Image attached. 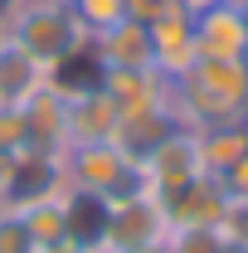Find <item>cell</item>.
Returning <instances> with one entry per match:
<instances>
[{"instance_id": "22", "label": "cell", "mask_w": 248, "mask_h": 253, "mask_svg": "<svg viewBox=\"0 0 248 253\" xmlns=\"http://www.w3.org/2000/svg\"><path fill=\"white\" fill-rule=\"evenodd\" d=\"M30 234H25V219L15 210H0V253H30Z\"/></svg>"}, {"instance_id": "20", "label": "cell", "mask_w": 248, "mask_h": 253, "mask_svg": "<svg viewBox=\"0 0 248 253\" xmlns=\"http://www.w3.org/2000/svg\"><path fill=\"white\" fill-rule=\"evenodd\" d=\"M224 234L214 224H175L165 234V253H224Z\"/></svg>"}, {"instance_id": "6", "label": "cell", "mask_w": 248, "mask_h": 253, "mask_svg": "<svg viewBox=\"0 0 248 253\" xmlns=\"http://www.w3.org/2000/svg\"><path fill=\"white\" fill-rule=\"evenodd\" d=\"M195 175H205V166H200V151H195V131H170L161 146H151L146 156H141V190L156 195L161 205L175 195V190H185Z\"/></svg>"}, {"instance_id": "29", "label": "cell", "mask_w": 248, "mask_h": 253, "mask_svg": "<svg viewBox=\"0 0 248 253\" xmlns=\"http://www.w3.org/2000/svg\"><path fill=\"white\" fill-rule=\"evenodd\" d=\"M224 5H234V10H248V0H224Z\"/></svg>"}, {"instance_id": "10", "label": "cell", "mask_w": 248, "mask_h": 253, "mask_svg": "<svg viewBox=\"0 0 248 253\" xmlns=\"http://www.w3.org/2000/svg\"><path fill=\"white\" fill-rule=\"evenodd\" d=\"M195 49H200V59H248L244 10L214 5V10L195 15Z\"/></svg>"}, {"instance_id": "14", "label": "cell", "mask_w": 248, "mask_h": 253, "mask_svg": "<svg viewBox=\"0 0 248 253\" xmlns=\"http://www.w3.org/2000/svg\"><path fill=\"white\" fill-rule=\"evenodd\" d=\"M102 234H107V200L68 185V195H63V239L88 253H102Z\"/></svg>"}, {"instance_id": "2", "label": "cell", "mask_w": 248, "mask_h": 253, "mask_svg": "<svg viewBox=\"0 0 248 253\" xmlns=\"http://www.w3.org/2000/svg\"><path fill=\"white\" fill-rule=\"evenodd\" d=\"M0 30L10 34L34 63H44V73L88 44V34L73 20L68 0H10L5 15H0Z\"/></svg>"}, {"instance_id": "1", "label": "cell", "mask_w": 248, "mask_h": 253, "mask_svg": "<svg viewBox=\"0 0 248 253\" xmlns=\"http://www.w3.org/2000/svg\"><path fill=\"white\" fill-rule=\"evenodd\" d=\"M165 112L180 131L248 122V59H195V68L170 78Z\"/></svg>"}, {"instance_id": "30", "label": "cell", "mask_w": 248, "mask_h": 253, "mask_svg": "<svg viewBox=\"0 0 248 253\" xmlns=\"http://www.w3.org/2000/svg\"><path fill=\"white\" fill-rule=\"evenodd\" d=\"M244 30H248V10H244Z\"/></svg>"}, {"instance_id": "9", "label": "cell", "mask_w": 248, "mask_h": 253, "mask_svg": "<svg viewBox=\"0 0 248 253\" xmlns=\"http://www.w3.org/2000/svg\"><path fill=\"white\" fill-rule=\"evenodd\" d=\"M102 93L117 102L122 117H136V112H156V107H165V97H170V78L156 73V68H112V73H102Z\"/></svg>"}, {"instance_id": "4", "label": "cell", "mask_w": 248, "mask_h": 253, "mask_svg": "<svg viewBox=\"0 0 248 253\" xmlns=\"http://www.w3.org/2000/svg\"><path fill=\"white\" fill-rule=\"evenodd\" d=\"M170 234V214L165 205L136 190L126 200L107 205V234H102V253H126V249H146V244H165Z\"/></svg>"}, {"instance_id": "15", "label": "cell", "mask_w": 248, "mask_h": 253, "mask_svg": "<svg viewBox=\"0 0 248 253\" xmlns=\"http://www.w3.org/2000/svg\"><path fill=\"white\" fill-rule=\"evenodd\" d=\"M224 185H219L214 175H195L185 190H175L170 200H165V214H170V229L175 224H219L224 214Z\"/></svg>"}, {"instance_id": "19", "label": "cell", "mask_w": 248, "mask_h": 253, "mask_svg": "<svg viewBox=\"0 0 248 253\" xmlns=\"http://www.w3.org/2000/svg\"><path fill=\"white\" fill-rule=\"evenodd\" d=\"M68 10H73V20L83 25L88 39H97L102 30L126 20V0H68Z\"/></svg>"}, {"instance_id": "5", "label": "cell", "mask_w": 248, "mask_h": 253, "mask_svg": "<svg viewBox=\"0 0 248 253\" xmlns=\"http://www.w3.org/2000/svg\"><path fill=\"white\" fill-rule=\"evenodd\" d=\"M68 195V170H63V156H49V151H15L10 161V175L0 185V210H30V205H44V200H63Z\"/></svg>"}, {"instance_id": "25", "label": "cell", "mask_w": 248, "mask_h": 253, "mask_svg": "<svg viewBox=\"0 0 248 253\" xmlns=\"http://www.w3.org/2000/svg\"><path fill=\"white\" fill-rule=\"evenodd\" d=\"M219 185H224V195H248V156H239L224 175H214Z\"/></svg>"}, {"instance_id": "24", "label": "cell", "mask_w": 248, "mask_h": 253, "mask_svg": "<svg viewBox=\"0 0 248 253\" xmlns=\"http://www.w3.org/2000/svg\"><path fill=\"white\" fill-rule=\"evenodd\" d=\"M175 0H126V20H136V25H151V20H161L165 10H170Z\"/></svg>"}, {"instance_id": "11", "label": "cell", "mask_w": 248, "mask_h": 253, "mask_svg": "<svg viewBox=\"0 0 248 253\" xmlns=\"http://www.w3.org/2000/svg\"><path fill=\"white\" fill-rule=\"evenodd\" d=\"M117 102L102 93V88H88V93L68 97V146H97V141H112L117 136Z\"/></svg>"}, {"instance_id": "13", "label": "cell", "mask_w": 248, "mask_h": 253, "mask_svg": "<svg viewBox=\"0 0 248 253\" xmlns=\"http://www.w3.org/2000/svg\"><path fill=\"white\" fill-rule=\"evenodd\" d=\"M44 63H34L10 34L0 30V107H25V97L44 88Z\"/></svg>"}, {"instance_id": "16", "label": "cell", "mask_w": 248, "mask_h": 253, "mask_svg": "<svg viewBox=\"0 0 248 253\" xmlns=\"http://www.w3.org/2000/svg\"><path fill=\"white\" fill-rule=\"evenodd\" d=\"M195 151H200L205 175H224L239 156H248V122H224V126L195 131Z\"/></svg>"}, {"instance_id": "12", "label": "cell", "mask_w": 248, "mask_h": 253, "mask_svg": "<svg viewBox=\"0 0 248 253\" xmlns=\"http://www.w3.org/2000/svg\"><path fill=\"white\" fill-rule=\"evenodd\" d=\"M88 49H93L102 73H112V68H151V34L136 20H122V25L102 30L97 39H88Z\"/></svg>"}, {"instance_id": "3", "label": "cell", "mask_w": 248, "mask_h": 253, "mask_svg": "<svg viewBox=\"0 0 248 253\" xmlns=\"http://www.w3.org/2000/svg\"><path fill=\"white\" fill-rule=\"evenodd\" d=\"M63 170H68V185H73V190L102 195L107 205L141 190V166L126 156L122 146H112V141H97V146H68V151H63Z\"/></svg>"}, {"instance_id": "17", "label": "cell", "mask_w": 248, "mask_h": 253, "mask_svg": "<svg viewBox=\"0 0 248 253\" xmlns=\"http://www.w3.org/2000/svg\"><path fill=\"white\" fill-rule=\"evenodd\" d=\"M170 131H175V117H170L165 107H156V112H136V117H122V122H117V136H112V146H122L126 156L141 166V156H146L151 146H161Z\"/></svg>"}, {"instance_id": "8", "label": "cell", "mask_w": 248, "mask_h": 253, "mask_svg": "<svg viewBox=\"0 0 248 253\" xmlns=\"http://www.w3.org/2000/svg\"><path fill=\"white\" fill-rule=\"evenodd\" d=\"M20 112H25V146L30 151H49V156L68 151V97L59 88H49V78L34 97H25Z\"/></svg>"}, {"instance_id": "18", "label": "cell", "mask_w": 248, "mask_h": 253, "mask_svg": "<svg viewBox=\"0 0 248 253\" xmlns=\"http://www.w3.org/2000/svg\"><path fill=\"white\" fill-rule=\"evenodd\" d=\"M25 219V234H30L34 249H49V244H68L63 239V200H44V205H30V210H15Z\"/></svg>"}, {"instance_id": "28", "label": "cell", "mask_w": 248, "mask_h": 253, "mask_svg": "<svg viewBox=\"0 0 248 253\" xmlns=\"http://www.w3.org/2000/svg\"><path fill=\"white\" fill-rule=\"evenodd\" d=\"M126 253H165V244H146V249H126Z\"/></svg>"}, {"instance_id": "26", "label": "cell", "mask_w": 248, "mask_h": 253, "mask_svg": "<svg viewBox=\"0 0 248 253\" xmlns=\"http://www.w3.org/2000/svg\"><path fill=\"white\" fill-rule=\"evenodd\" d=\"M214 5H224V0H175V10H185V15H205Z\"/></svg>"}, {"instance_id": "27", "label": "cell", "mask_w": 248, "mask_h": 253, "mask_svg": "<svg viewBox=\"0 0 248 253\" xmlns=\"http://www.w3.org/2000/svg\"><path fill=\"white\" fill-rule=\"evenodd\" d=\"M30 253H88V249H78V244H49V249H30Z\"/></svg>"}, {"instance_id": "7", "label": "cell", "mask_w": 248, "mask_h": 253, "mask_svg": "<svg viewBox=\"0 0 248 253\" xmlns=\"http://www.w3.org/2000/svg\"><path fill=\"white\" fill-rule=\"evenodd\" d=\"M146 34H151V68L156 73L180 78L185 68H195V59H200V49H195V15L170 5L161 20L146 25Z\"/></svg>"}, {"instance_id": "21", "label": "cell", "mask_w": 248, "mask_h": 253, "mask_svg": "<svg viewBox=\"0 0 248 253\" xmlns=\"http://www.w3.org/2000/svg\"><path fill=\"white\" fill-rule=\"evenodd\" d=\"M214 229L224 234V244L248 249V195H229V200H224V214H219Z\"/></svg>"}, {"instance_id": "23", "label": "cell", "mask_w": 248, "mask_h": 253, "mask_svg": "<svg viewBox=\"0 0 248 253\" xmlns=\"http://www.w3.org/2000/svg\"><path fill=\"white\" fill-rule=\"evenodd\" d=\"M0 151L5 156L25 151V112L20 107H0Z\"/></svg>"}]
</instances>
